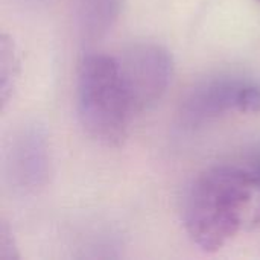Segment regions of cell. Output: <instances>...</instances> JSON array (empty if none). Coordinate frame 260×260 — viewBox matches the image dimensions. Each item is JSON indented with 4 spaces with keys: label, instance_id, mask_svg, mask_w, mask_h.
Wrapping results in <instances>:
<instances>
[{
    "label": "cell",
    "instance_id": "1",
    "mask_svg": "<svg viewBox=\"0 0 260 260\" xmlns=\"http://www.w3.org/2000/svg\"><path fill=\"white\" fill-rule=\"evenodd\" d=\"M250 169L215 166L192 184L184 206V227L204 253L222 250L241 230L256 190Z\"/></svg>",
    "mask_w": 260,
    "mask_h": 260
},
{
    "label": "cell",
    "instance_id": "2",
    "mask_svg": "<svg viewBox=\"0 0 260 260\" xmlns=\"http://www.w3.org/2000/svg\"><path fill=\"white\" fill-rule=\"evenodd\" d=\"M76 110L82 129L107 148H119L128 137L134 110L117 58L93 53L79 67Z\"/></svg>",
    "mask_w": 260,
    "mask_h": 260
},
{
    "label": "cell",
    "instance_id": "3",
    "mask_svg": "<svg viewBox=\"0 0 260 260\" xmlns=\"http://www.w3.org/2000/svg\"><path fill=\"white\" fill-rule=\"evenodd\" d=\"M117 61L134 114L161 101L174 78V59L165 46L136 43Z\"/></svg>",
    "mask_w": 260,
    "mask_h": 260
},
{
    "label": "cell",
    "instance_id": "4",
    "mask_svg": "<svg viewBox=\"0 0 260 260\" xmlns=\"http://www.w3.org/2000/svg\"><path fill=\"white\" fill-rule=\"evenodd\" d=\"M260 113V85L239 78H215L198 84L180 107L181 125L201 126L227 113Z\"/></svg>",
    "mask_w": 260,
    "mask_h": 260
},
{
    "label": "cell",
    "instance_id": "5",
    "mask_svg": "<svg viewBox=\"0 0 260 260\" xmlns=\"http://www.w3.org/2000/svg\"><path fill=\"white\" fill-rule=\"evenodd\" d=\"M6 171L11 184L24 193H34L46 186L50 172V149L43 128L29 125L14 137Z\"/></svg>",
    "mask_w": 260,
    "mask_h": 260
},
{
    "label": "cell",
    "instance_id": "6",
    "mask_svg": "<svg viewBox=\"0 0 260 260\" xmlns=\"http://www.w3.org/2000/svg\"><path fill=\"white\" fill-rule=\"evenodd\" d=\"M18 58L15 53V46L8 34L0 37V105L5 111L9 99L12 98L15 82L18 78Z\"/></svg>",
    "mask_w": 260,
    "mask_h": 260
},
{
    "label": "cell",
    "instance_id": "7",
    "mask_svg": "<svg viewBox=\"0 0 260 260\" xmlns=\"http://www.w3.org/2000/svg\"><path fill=\"white\" fill-rule=\"evenodd\" d=\"M116 0H84L82 21L84 30L90 37H96L108 29L114 17Z\"/></svg>",
    "mask_w": 260,
    "mask_h": 260
},
{
    "label": "cell",
    "instance_id": "8",
    "mask_svg": "<svg viewBox=\"0 0 260 260\" xmlns=\"http://www.w3.org/2000/svg\"><path fill=\"white\" fill-rule=\"evenodd\" d=\"M20 253L14 233L8 222L2 221L0 225V260H18Z\"/></svg>",
    "mask_w": 260,
    "mask_h": 260
},
{
    "label": "cell",
    "instance_id": "9",
    "mask_svg": "<svg viewBox=\"0 0 260 260\" xmlns=\"http://www.w3.org/2000/svg\"><path fill=\"white\" fill-rule=\"evenodd\" d=\"M250 169V172H251V175H253V178H254V183H256V187H257V190H260V161L257 163H254L251 168H248Z\"/></svg>",
    "mask_w": 260,
    "mask_h": 260
},
{
    "label": "cell",
    "instance_id": "10",
    "mask_svg": "<svg viewBox=\"0 0 260 260\" xmlns=\"http://www.w3.org/2000/svg\"><path fill=\"white\" fill-rule=\"evenodd\" d=\"M259 2H260V0H259Z\"/></svg>",
    "mask_w": 260,
    "mask_h": 260
}]
</instances>
